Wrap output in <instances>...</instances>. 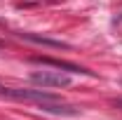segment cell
<instances>
[{
    "label": "cell",
    "mask_w": 122,
    "mask_h": 120,
    "mask_svg": "<svg viewBox=\"0 0 122 120\" xmlns=\"http://www.w3.org/2000/svg\"><path fill=\"white\" fill-rule=\"evenodd\" d=\"M5 97L16 99V101H33V104H45V101H61L56 94L45 90H12V87H5Z\"/></svg>",
    "instance_id": "6da1fadb"
},
{
    "label": "cell",
    "mask_w": 122,
    "mask_h": 120,
    "mask_svg": "<svg viewBox=\"0 0 122 120\" xmlns=\"http://www.w3.org/2000/svg\"><path fill=\"white\" fill-rule=\"evenodd\" d=\"M30 82H35L40 87H68L71 78L63 73H54V71H35V73H30Z\"/></svg>",
    "instance_id": "7a4b0ae2"
},
{
    "label": "cell",
    "mask_w": 122,
    "mask_h": 120,
    "mask_svg": "<svg viewBox=\"0 0 122 120\" xmlns=\"http://www.w3.org/2000/svg\"><path fill=\"white\" fill-rule=\"evenodd\" d=\"M30 61L35 64H42V66H52V68H61V71H68V73H85V75H94L92 71L77 66V64H71V61H63V59H52V57H33Z\"/></svg>",
    "instance_id": "3957f363"
},
{
    "label": "cell",
    "mask_w": 122,
    "mask_h": 120,
    "mask_svg": "<svg viewBox=\"0 0 122 120\" xmlns=\"http://www.w3.org/2000/svg\"><path fill=\"white\" fill-rule=\"evenodd\" d=\"M38 106H40V111L56 113V115H77L80 113L77 106H68V104H63V101H45V104H38Z\"/></svg>",
    "instance_id": "277c9868"
},
{
    "label": "cell",
    "mask_w": 122,
    "mask_h": 120,
    "mask_svg": "<svg viewBox=\"0 0 122 120\" xmlns=\"http://www.w3.org/2000/svg\"><path fill=\"white\" fill-rule=\"evenodd\" d=\"M19 38L24 40H30V43H38V45H45V47H54V49H66V43L61 40H52V38H45V35H35V33H19Z\"/></svg>",
    "instance_id": "5b68a950"
},
{
    "label": "cell",
    "mask_w": 122,
    "mask_h": 120,
    "mask_svg": "<svg viewBox=\"0 0 122 120\" xmlns=\"http://www.w3.org/2000/svg\"><path fill=\"white\" fill-rule=\"evenodd\" d=\"M0 97H5V87L2 85H0Z\"/></svg>",
    "instance_id": "8992f818"
},
{
    "label": "cell",
    "mask_w": 122,
    "mask_h": 120,
    "mask_svg": "<svg viewBox=\"0 0 122 120\" xmlns=\"http://www.w3.org/2000/svg\"><path fill=\"white\" fill-rule=\"evenodd\" d=\"M0 47H2V43H0Z\"/></svg>",
    "instance_id": "52a82bcc"
}]
</instances>
